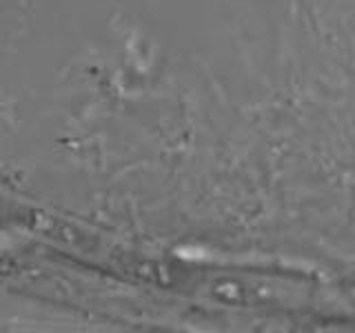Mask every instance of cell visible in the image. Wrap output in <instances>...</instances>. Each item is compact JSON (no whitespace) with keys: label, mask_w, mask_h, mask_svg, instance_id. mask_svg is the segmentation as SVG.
<instances>
[{"label":"cell","mask_w":355,"mask_h":333,"mask_svg":"<svg viewBox=\"0 0 355 333\" xmlns=\"http://www.w3.org/2000/svg\"><path fill=\"white\" fill-rule=\"evenodd\" d=\"M31 214V205L0 180V220H18Z\"/></svg>","instance_id":"obj_1"}]
</instances>
